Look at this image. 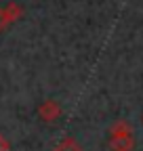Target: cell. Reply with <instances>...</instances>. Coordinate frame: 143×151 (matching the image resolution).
<instances>
[{"instance_id":"cell-4","label":"cell","mask_w":143,"mask_h":151,"mask_svg":"<svg viewBox=\"0 0 143 151\" xmlns=\"http://www.w3.org/2000/svg\"><path fill=\"white\" fill-rule=\"evenodd\" d=\"M53 151H84L82 147H80V143L76 141V139H72V137H65Z\"/></svg>"},{"instance_id":"cell-2","label":"cell","mask_w":143,"mask_h":151,"mask_svg":"<svg viewBox=\"0 0 143 151\" xmlns=\"http://www.w3.org/2000/svg\"><path fill=\"white\" fill-rule=\"evenodd\" d=\"M38 118L44 122V124H53L61 118V105L53 99H46L38 105Z\"/></svg>"},{"instance_id":"cell-5","label":"cell","mask_w":143,"mask_h":151,"mask_svg":"<svg viewBox=\"0 0 143 151\" xmlns=\"http://www.w3.org/2000/svg\"><path fill=\"white\" fill-rule=\"evenodd\" d=\"M4 27H9V21H6V15H4V6H0V32Z\"/></svg>"},{"instance_id":"cell-3","label":"cell","mask_w":143,"mask_h":151,"mask_svg":"<svg viewBox=\"0 0 143 151\" xmlns=\"http://www.w3.org/2000/svg\"><path fill=\"white\" fill-rule=\"evenodd\" d=\"M4 15H6V21H9V25L11 23H15L17 19H19L21 15H23V9L17 4V2H9L6 6H4Z\"/></svg>"},{"instance_id":"cell-6","label":"cell","mask_w":143,"mask_h":151,"mask_svg":"<svg viewBox=\"0 0 143 151\" xmlns=\"http://www.w3.org/2000/svg\"><path fill=\"white\" fill-rule=\"evenodd\" d=\"M0 151H11V143H9V139L2 137V134H0Z\"/></svg>"},{"instance_id":"cell-1","label":"cell","mask_w":143,"mask_h":151,"mask_svg":"<svg viewBox=\"0 0 143 151\" xmlns=\"http://www.w3.org/2000/svg\"><path fill=\"white\" fill-rule=\"evenodd\" d=\"M110 149L112 151H133L135 149L133 126L126 120H116L110 126Z\"/></svg>"},{"instance_id":"cell-7","label":"cell","mask_w":143,"mask_h":151,"mask_svg":"<svg viewBox=\"0 0 143 151\" xmlns=\"http://www.w3.org/2000/svg\"><path fill=\"white\" fill-rule=\"evenodd\" d=\"M141 124H143V116H141Z\"/></svg>"}]
</instances>
